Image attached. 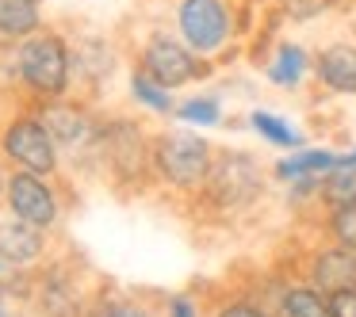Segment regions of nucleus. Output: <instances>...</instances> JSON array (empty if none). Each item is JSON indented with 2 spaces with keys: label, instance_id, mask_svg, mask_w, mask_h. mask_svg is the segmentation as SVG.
<instances>
[{
  "label": "nucleus",
  "instance_id": "obj_1",
  "mask_svg": "<svg viewBox=\"0 0 356 317\" xmlns=\"http://www.w3.org/2000/svg\"><path fill=\"white\" fill-rule=\"evenodd\" d=\"M12 77L35 100H58L73 88V46L62 31H35L12 42Z\"/></svg>",
  "mask_w": 356,
  "mask_h": 317
},
{
  "label": "nucleus",
  "instance_id": "obj_2",
  "mask_svg": "<svg viewBox=\"0 0 356 317\" xmlns=\"http://www.w3.org/2000/svg\"><path fill=\"white\" fill-rule=\"evenodd\" d=\"M172 27L200 58L215 62L238 39V8L230 0H177Z\"/></svg>",
  "mask_w": 356,
  "mask_h": 317
},
{
  "label": "nucleus",
  "instance_id": "obj_3",
  "mask_svg": "<svg viewBox=\"0 0 356 317\" xmlns=\"http://www.w3.org/2000/svg\"><path fill=\"white\" fill-rule=\"evenodd\" d=\"M264 191V172H261V161L253 153H218L215 164H211L207 180H203V199L211 203L215 210L222 214H241L249 210Z\"/></svg>",
  "mask_w": 356,
  "mask_h": 317
},
{
  "label": "nucleus",
  "instance_id": "obj_4",
  "mask_svg": "<svg viewBox=\"0 0 356 317\" xmlns=\"http://www.w3.org/2000/svg\"><path fill=\"white\" fill-rule=\"evenodd\" d=\"M211 164H215V149L207 138L192 130H165L154 138V172L169 187L180 191H195L203 187Z\"/></svg>",
  "mask_w": 356,
  "mask_h": 317
},
{
  "label": "nucleus",
  "instance_id": "obj_5",
  "mask_svg": "<svg viewBox=\"0 0 356 317\" xmlns=\"http://www.w3.org/2000/svg\"><path fill=\"white\" fill-rule=\"evenodd\" d=\"M138 69H146L157 85L180 92V88H188V85L207 77L211 62L195 54L177 31H149L138 46Z\"/></svg>",
  "mask_w": 356,
  "mask_h": 317
},
{
  "label": "nucleus",
  "instance_id": "obj_6",
  "mask_svg": "<svg viewBox=\"0 0 356 317\" xmlns=\"http://www.w3.org/2000/svg\"><path fill=\"white\" fill-rule=\"evenodd\" d=\"M0 149L16 169L24 172H39V176H54L58 172V149L54 134L47 130L39 115H16L4 130H0Z\"/></svg>",
  "mask_w": 356,
  "mask_h": 317
},
{
  "label": "nucleus",
  "instance_id": "obj_7",
  "mask_svg": "<svg viewBox=\"0 0 356 317\" xmlns=\"http://www.w3.org/2000/svg\"><path fill=\"white\" fill-rule=\"evenodd\" d=\"M96 153L119 180H142L146 169H154V142H146L138 123L131 119H108L100 123V138H96Z\"/></svg>",
  "mask_w": 356,
  "mask_h": 317
},
{
  "label": "nucleus",
  "instance_id": "obj_8",
  "mask_svg": "<svg viewBox=\"0 0 356 317\" xmlns=\"http://www.w3.org/2000/svg\"><path fill=\"white\" fill-rule=\"evenodd\" d=\"M4 203H8L12 218H24L39 230H54L62 218V195L50 184V176H39V172H12L8 187H4Z\"/></svg>",
  "mask_w": 356,
  "mask_h": 317
},
{
  "label": "nucleus",
  "instance_id": "obj_9",
  "mask_svg": "<svg viewBox=\"0 0 356 317\" xmlns=\"http://www.w3.org/2000/svg\"><path fill=\"white\" fill-rule=\"evenodd\" d=\"M39 119L47 123V130L54 134L58 149H70V153L96 149L100 119H96L85 103H73V100H65V96H58V100H42Z\"/></svg>",
  "mask_w": 356,
  "mask_h": 317
},
{
  "label": "nucleus",
  "instance_id": "obj_10",
  "mask_svg": "<svg viewBox=\"0 0 356 317\" xmlns=\"http://www.w3.org/2000/svg\"><path fill=\"white\" fill-rule=\"evenodd\" d=\"M310 77H314V54L302 42L280 39L272 46L268 62H264V80L272 88H280V92H299Z\"/></svg>",
  "mask_w": 356,
  "mask_h": 317
},
{
  "label": "nucleus",
  "instance_id": "obj_11",
  "mask_svg": "<svg viewBox=\"0 0 356 317\" xmlns=\"http://www.w3.org/2000/svg\"><path fill=\"white\" fill-rule=\"evenodd\" d=\"M310 283L318 291H356V252L345 245H325L310 252Z\"/></svg>",
  "mask_w": 356,
  "mask_h": 317
},
{
  "label": "nucleus",
  "instance_id": "obj_12",
  "mask_svg": "<svg viewBox=\"0 0 356 317\" xmlns=\"http://www.w3.org/2000/svg\"><path fill=\"white\" fill-rule=\"evenodd\" d=\"M314 80L325 92L356 96V42H330L314 54Z\"/></svg>",
  "mask_w": 356,
  "mask_h": 317
},
{
  "label": "nucleus",
  "instance_id": "obj_13",
  "mask_svg": "<svg viewBox=\"0 0 356 317\" xmlns=\"http://www.w3.org/2000/svg\"><path fill=\"white\" fill-rule=\"evenodd\" d=\"M73 46V80H81V85H108L111 73L119 69V54L115 46H111L108 39H100V35H85V39L70 42Z\"/></svg>",
  "mask_w": 356,
  "mask_h": 317
},
{
  "label": "nucleus",
  "instance_id": "obj_14",
  "mask_svg": "<svg viewBox=\"0 0 356 317\" xmlns=\"http://www.w3.org/2000/svg\"><path fill=\"white\" fill-rule=\"evenodd\" d=\"M42 252H47V230L24 222V218L0 222V260H4V268H31Z\"/></svg>",
  "mask_w": 356,
  "mask_h": 317
},
{
  "label": "nucleus",
  "instance_id": "obj_15",
  "mask_svg": "<svg viewBox=\"0 0 356 317\" xmlns=\"http://www.w3.org/2000/svg\"><path fill=\"white\" fill-rule=\"evenodd\" d=\"M39 309L42 317H81V294L77 283L62 268L47 271L39 283Z\"/></svg>",
  "mask_w": 356,
  "mask_h": 317
},
{
  "label": "nucleus",
  "instance_id": "obj_16",
  "mask_svg": "<svg viewBox=\"0 0 356 317\" xmlns=\"http://www.w3.org/2000/svg\"><path fill=\"white\" fill-rule=\"evenodd\" d=\"M47 0H0V42H19L42 31Z\"/></svg>",
  "mask_w": 356,
  "mask_h": 317
},
{
  "label": "nucleus",
  "instance_id": "obj_17",
  "mask_svg": "<svg viewBox=\"0 0 356 317\" xmlns=\"http://www.w3.org/2000/svg\"><path fill=\"white\" fill-rule=\"evenodd\" d=\"M280 317H333L330 294L318 291L314 283H287L276 298Z\"/></svg>",
  "mask_w": 356,
  "mask_h": 317
},
{
  "label": "nucleus",
  "instance_id": "obj_18",
  "mask_svg": "<svg viewBox=\"0 0 356 317\" xmlns=\"http://www.w3.org/2000/svg\"><path fill=\"white\" fill-rule=\"evenodd\" d=\"M127 88H131V100L138 103V108L154 111V115H172V111H177V103H172V88L157 85V80L149 77L146 69H138V65H134L131 77H127Z\"/></svg>",
  "mask_w": 356,
  "mask_h": 317
},
{
  "label": "nucleus",
  "instance_id": "obj_19",
  "mask_svg": "<svg viewBox=\"0 0 356 317\" xmlns=\"http://www.w3.org/2000/svg\"><path fill=\"white\" fill-rule=\"evenodd\" d=\"M249 126H253L257 134H261L268 146H280V149H302V134L295 130L291 123H287L284 115H276V111H249Z\"/></svg>",
  "mask_w": 356,
  "mask_h": 317
},
{
  "label": "nucleus",
  "instance_id": "obj_20",
  "mask_svg": "<svg viewBox=\"0 0 356 317\" xmlns=\"http://www.w3.org/2000/svg\"><path fill=\"white\" fill-rule=\"evenodd\" d=\"M318 199H322L325 207H348V203H356V164H348V169H333L330 176H322V184H318Z\"/></svg>",
  "mask_w": 356,
  "mask_h": 317
},
{
  "label": "nucleus",
  "instance_id": "obj_21",
  "mask_svg": "<svg viewBox=\"0 0 356 317\" xmlns=\"http://www.w3.org/2000/svg\"><path fill=\"white\" fill-rule=\"evenodd\" d=\"M172 115L184 126H218L222 123V100L218 96H192V100L177 103Z\"/></svg>",
  "mask_w": 356,
  "mask_h": 317
},
{
  "label": "nucleus",
  "instance_id": "obj_22",
  "mask_svg": "<svg viewBox=\"0 0 356 317\" xmlns=\"http://www.w3.org/2000/svg\"><path fill=\"white\" fill-rule=\"evenodd\" d=\"M325 230H330L333 245H345L356 252V203H348V207H330Z\"/></svg>",
  "mask_w": 356,
  "mask_h": 317
},
{
  "label": "nucleus",
  "instance_id": "obj_23",
  "mask_svg": "<svg viewBox=\"0 0 356 317\" xmlns=\"http://www.w3.org/2000/svg\"><path fill=\"white\" fill-rule=\"evenodd\" d=\"M341 0H276L280 16L287 19V24H310V19L325 16L330 8H337Z\"/></svg>",
  "mask_w": 356,
  "mask_h": 317
},
{
  "label": "nucleus",
  "instance_id": "obj_24",
  "mask_svg": "<svg viewBox=\"0 0 356 317\" xmlns=\"http://www.w3.org/2000/svg\"><path fill=\"white\" fill-rule=\"evenodd\" d=\"M215 317H280V314H272L268 306H257V302L234 298V302H222V306L215 309Z\"/></svg>",
  "mask_w": 356,
  "mask_h": 317
},
{
  "label": "nucleus",
  "instance_id": "obj_25",
  "mask_svg": "<svg viewBox=\"0 0 356 317\" xmlns=\"http://www.w3.org/2000/svg\"><path fill=\"white\" fill-rule=\"evenodd\" d=\"M96 317H149V309L138 306V302H123V298H119V302H108Z\"/></svg>",
  "mask_w": 356,
  "mask_h": 317
},
{
  "label": "nucleus",
  "instance_id": "obj_26",
  "mask_svg": "<svg viewBox=\"0 0 356 317\" xmlns=\"http://www.w3.org/2000/svg\"><path fill=\"white\" fill-rule=\"evenodd\" d=\"M330 309H333V317H356V291H333Z\"/></svg>",
  "mask_w": 356,
  "mask_h": 317
},
{
  "label": "nucleus",
  "instance_id": "obj_27",
  "mask_svg": "<svg viewBox=\"0 0 356 317\" xmlns=\"http://www.w3.org/2000/svg\"><path fill=\"white\" fill-rule=\"evenodd\" d=\"M169 317H200V309H195V302L188 298V294H177V298L169 302Z\"/></svg>",
  "mask_w": 356,
  "mask_h": 317
},
{
  "label": "nucleus",
  "instance_id": "obj_28",
  "mask_svg": "<svg viewBox=\"0 0 356 317\" xmlns=\"http://www.w3.org/2000/svg\"><path fill=\"white\" fill-rule=\"evenodd\" d=\"M0 317H16V309H12V291L4 283H0Z\"/></svg>",
  "mask_w": 356,
  "mask_h": 317
},
{
  "label": "nucleus",
  "instance_id": "obj_29",
  "mask_svg": "<svg viewBox=\"0 0 356 317\" xmlns=\"http://www.w3.org/2000/svg\"><path fill=\"white\" fill-rule=\"evenodd\" d=\"M4 187H8V176H4V164H0V199H4Z\"/></svg>",
  "mask_w": 356,
  "mask_h": 317
},
{
  "label": "nucleus",
  "instance_id": "obj_30",
  "mask_svg": "<svg viewBox=\"0 0 356 317\" xmlns=\"http://www.w3.org/2000/svg\"><path fill=\"white\" fill-rule=\"evenodd\" d=\"M0 271H4V260H0Z\"/></svg>",
  "mask_w": 356,
  "mask_h": 317
}]
</instances>
